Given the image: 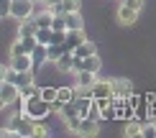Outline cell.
<instances>
[{"label":"cell","mask_w":156,"mask_h":138,"mask_svg":"<svg viewBox=\"0 0 156 138\" xmlns=\"http://www.w3.org/2000/svg\"><path fill=\"white\" fill-rule=\"evenodd\" d=\"M21 105H23L21 113L34 118V120H44V118H49L51 113H54V110H51V102L44 100V97H28V100L21 97Z\"/></svg>","instance_id":"1"},{"label":"cell","mask_w":156,"mask_h":138,"mask_svg":"<svg viewBox=\"0 0 156 138\" xmlns=\"http://www.w3.org/2000/svg\"><path fill=\"white\" fill-rule=\"evenodd\" d=\"M34 13H36L34 0H10L8 3V16L16 18L18 23L26 21V18H34Z\"/></svg>","instance_id":"2"},{"label":"cell","mask_w":156,"mask_h":138,"mask_svg":"<svg viewBox=\"0 0 156 138\" xmlns=\"http://www.w3.org/2000/svg\"><path fill=\"white\" fill-rule=\"evenodd\" d=\"M18 100H21V87H18L16 82L3 80V84H0V102H3V108H10V105H16Z\"/></svg>","instance_id":"3"},{"label":"cell","mask_w":156,"mask_h":138,"mask_svg":"<svg viewBox=\"0 0 156 138\" xmlns=\"http://www.w3.org/2000/svg\"><path fill=\"white\" fill-rule=\"evenodd\" d=\"M38 46V38L36 36H18V41L10 44V56H18V54H31Z\"/></svg>","instance_id":"4"},{"label":"cell","mask_w":156,"mask_h":138,"mask_svg":"<svg viewBox=\"0 0 156 138\" xmlns=\"http://www.w3.org/2000/svg\"><path fill=\"white\" fill-rule=\"evenodd\" d=\"M90 92H92V97H115V84L113 80H95Z\"/></svg>","instance_id":"5"},{"label":"cell","mask_w":156,"mask_h":138,"mask_svg":"<svg viewBox=\"0 0 156 138\" xmlns=\"http://www.w3.org/2000/svg\"><path fill=\"white\" fill-rule=\"evenodd\" d=\"M82 41H87V38H84V28H69L67 31V38H64V49L74 51Z\"/></svg>","instance_id":"6"},{"label":"cell","mask_w":156,"mask_h":138,"mask_svg":"<svg viewBox=\"0 0 156 138\" xmlns=\"http://www.w3.org/2000/svg\"><path fill=\"white\" fill-rule=\"evenodd\" d=\"M49 10L54 13V16H67V13H74V10H80V0H62V3L51 5Z\"/></svg>","instance_id":"7"},{"label":"cell","mask_w":156,"mask_h":138,"mask_svg":"<svg viewBox=\"0 0 156 138\" xmlns=\"http://www.w3.org/2000/svg\"><path fill=\"white\" fill-rule=\"evenodd\" d=\"M138 13H141V10H133V8H128V5L120 3V8H118V23H123V26H133L136 18H138Z\"/></svg>","instance_id":"8"},{"label":"cell","mask_w":156,"mask_h":138,"mask_svg":"<svg viewBox=\"0 0 156 138\" xmlns=\"http://www.w3.org/2000/svg\"><path fill=\"white\" fill-rule=\"evenodd\" d=\"M100 133V120H95V118H82V126H80V133L77 136H97Z\"/></svg>","instance_id":"9"},{"label":"cell","mask_w":156,"mask_h":138,"mask_svg":"<svg viewBox=\"0 0 156 138\" xmlns=\"http://www.w3.org/2000/svg\"><path fill=\"white\" fill-rule=\"evenodd\" d=\"M123 136L126 138H133V136H144V123L136 120V118H131V120L123 123Z\"/></svg>","instance_id":"10"},{"label":"cell","mask_w":156,"mask_h":138,"mask_svg":"<svg viewBox=\"0 0 156 138\" xmlns=\"http://www.w3.org/2000/svg\"><path fill=\"white\" fill-rule=\"evenodd\" d=\"M31 56H34V72L38 67H44V64L49 62V46H44V44H38L34 51H31Z\"/></svg>","instance_id":"11"},{"label":"cell","mask_w":156,"mask_h":138,"mask_svg":"<svg viewBox=\"0 0 156 138\" xmlns=\"http://www.w3.org/2000/svg\"><path fill=\"white\" fill-rule=\"evenodd\" d=\"M113 84H115V97H128L133 92V84L128 77H118V80H113Z\"/></svg>","instance_id":"12"},{"label":"cell","mask_w":156,"mask_h":138,"mask_svg":"<svg viewBox=\"0 0 156 138\" xmlns=\"http://www.w3.org/2000/svg\"><path fill=\"white\" fill-rule=\"evenodd\" d=\"M54 64H56V69H59V72H72L74 69V54H72V51H64Z\"/></svg>","instance_id":"13"},{"label":"cell","mask_w":156,"mask_h":138,"mask_svg":"<svg viewBox=\"0 0 156 138\" xmlns=\"http://www.w3.org/2000/svg\"><path fill=\"white\" fill-rule=\"evenodd\" d=\"M72 54L77 56V59H87V56H92V54H97V46L92 44V41H82L77 49L72 51Z\"/></svg>","instance_id":"14"},{"label":"cell","mask_w":156,"mask_h":138,"mask_svg":"<svg viewBox=\"0 0 156 138\" xmlns=\"http://www.w3.org/2000/svg\"><path fill=\"white\" fill-rule=\"evenodd\" d=\"M95 72H87V69H82V72H77V84L80 87H92L95 84Z\"/></svg>","instance_id":"15"},{"label":"cell","mask_w":156,"mask_h":138,"mask_svg":"<svg viewBox=\"0 0 156 138\" xmlns=\"http://www.w3.org/2000/svg\"><path fill=\"white\" fill-rule=\"evenodd\" d=\"M100 67H102V62H100V56L97 54H92V56H87V59H82V69H87V72H100Z\"/></svg>","instance_id":"16"},{"label":"cell","mask_w":156,"mask_h":138,"mask_svg":"<svg viewBox=\"0 0 156 138\" xmlns=\"http://www.w3.org/2000/svg\"><path fill=\"white\" fill-rule=\"evenodd\" d=\"M64 128L69 130V133H80V126H82V115H72V118H64Z\"/></svg>","instance_id":"17"},{"label":"cell","mask_w":156,"mask_h":138,"mask_svg":"<svg viewBox=\"0 0 156 138\" xmlns=\"http://www.w3.org/2000/svg\"><path fill=\"white\" fill-rule=\"evenodd\" d=\"M67 28H84V21H82V16H80V10H74V13H67Z\"/></svg>","instance_id":"18"},{"label":"cell","mask_w":156,"mask_h":138,"mask_svg":"<svg viewBox=\"0 0 156 138\" xmlns=\"http://www.w3.org/2000/svg\"><path fill=\"white\" fill-rule=\"evenodd\" d=\"M38 44H44V46H49V44H54V28H38Z\"/></svg>","instance_id":"19"},{"label":"cell","mask_w":156,"mask_h":138,"mask_svg":"<svg viewBox=\"0 0 156 138\" xmlns=\"http://www.w3.org/2000/svg\"><path fill=\"white\" fill-rule=\"evenodd\" d=\"M21 97L23 100H28V97H41V87L34 82V84H28V87H23L21 90Z\"/></svg>","instance_id":"20"},{"label":"cell","mask_w":156,"mask_h":138,"mask_svg":"<svg viewBox=\"0 0 156 138\" xmlns=\"http://www.w3.org/2000/svg\"><path fill=\"white\" fill-rule=\"evenodd\" d=\"M64 51H67V49H64V44H49V62H56Z\"/></svg>","instance_id":"21"},{"label":"cell","mask_w":156,"mask_h":138,"mask_svg":"<svg viewBox=\"0 0 156 138\" xmlns=\"http://www.w3.org/2000/svg\"><path fill=\"white\" fill-rule=\"evenodd\" d=\"M34 136L36 138H41V136H51V130H49V126L44 120H34Z\"/></svg>","instance_id":"22"},{"label":"cell","mask_w":156,"mask_h":138,"mask_svg":"<svg viewBox=\"0 0 156 138\" xmlns=\"http://www.w3.org/2000/svg\"><path fill=\"white\" fill-rule=\"evenodd\" d=\"M41 97L49 102H54L56 97H59V87H41Z\"/></svg>","instance_id":"23"},{"label":"cell","mask_w":156,"mask_h":138,"mask_svg":"<svg viewBox=\"0 0 156 138\" xmlns=\"http://www.w3.org/2000/svg\"><path fill=\"white\" fill-rule=\"evenodd\" d=\"M51 28H54V31H69V28H67V18H64V16H54Z\"/></svg>","instance_id":"24"},{"label":"cell","mask_w":156,"mask_h":138,"mask_svg":"<svg viewBox=\"0 0 156 138\" xmlns=\"http://www.w3.org/2000/svg\"><path fill=\"white\" fill-rule=\"evenodd\" d=\"M144 3H146V0H123V5H128V8H133V10H141Z\"/></svg>","instance_id":"25"},{"label":"cell","mask_w":156,"mask_h":138,"mask_svg":"<svg viewBox=\"0 0 156 138\" xmlns=\"http://www.w3.org/2000/svg\"><path fill=\"white\" fill-rule=\"evenodd\" d=\"M56 3H62V0H44V5H46V8H51V5H56Z\"/></svg>","instance_id":"26"},{"label":"cell","mask_w":156,"mask_h":138,"mask_svg":"<svg viewBox=\"0 0 156 138\" xmlns=\"http://www.w3.org/2000/svg\"><path fill=\"white\" fill-rule=\"evenodd\" d=\"M41 3H44V0H41Z\"/></svg>","instance_id":"27"}]
</instances>
